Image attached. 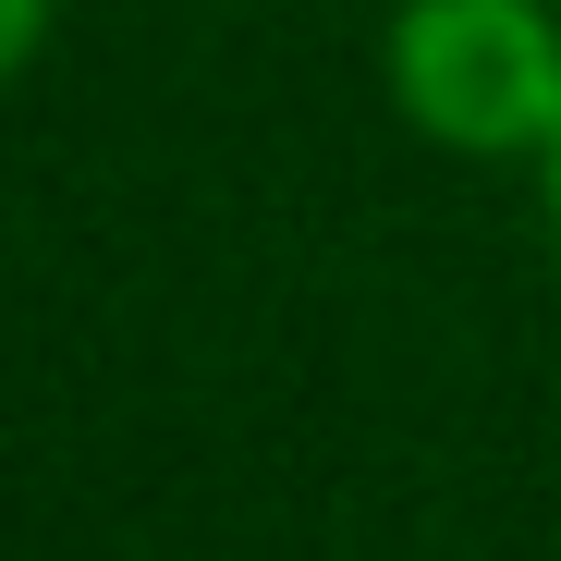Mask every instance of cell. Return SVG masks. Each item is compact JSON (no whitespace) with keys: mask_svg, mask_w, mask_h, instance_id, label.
<instances>
[{"mask_svg":"<svg viewBox=\"0 0 561 561\" xmlns=\"http://www.w3.org/2000/svg\"><path fill=\"white\" fill-rule=\"evenodd\" d=\"M391 85L451 147H489V159L549 147L561 135V25L537 0H403Z\"/></svg>","mask_w":561,"mask_h":561,"instance_id":"1","label":"cell"},{"mask_svg":"<svg viewBox=\"0 0 561 561\" xmlns=\"http://www.w3.org/2000/svg\"><path fill=\"white\" fill-rule=\"evenodd\" d=\"M37 25H49V0H0V85L25 73V49H37Z\"/></svg>","mask_w":561,"mask_h":561,"instance_id":"2","label":"cell"},{"mask_svg":"<svg viewBox=\"0 0 561 561\" xmlns=\"http://www.w3.org/2000/svg\"><path fill=\"white\" fill-rule=\"evenodd\" d=\"M537 159H549V220H561V135H549V147H537Z\"/></svg>","mask_w":561,"mask_h":561,"instance_id":"3","label":"cell"}]
</instances>
